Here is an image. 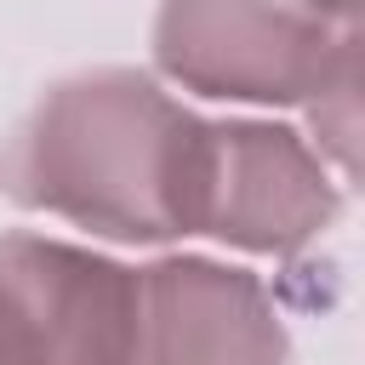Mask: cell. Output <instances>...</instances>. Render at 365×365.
<instances>
[{"mask_svg": "<svg viewBox=\"0 0 365 365\" xmlns=\"http://www.w3.org/2000/svg\"><path fill=\"white\" fill-rule=\"evenodd\" d=\"M200 114L143 68H80L34 97L0 148V194L114 245L182 240Z\"/></svg>", "mask_w": 365, "mask_h": 365, "instance_id": "6da1fadb", "label": "cell"}, {"mask_svg": "<svg viewBox=\"0 0 365 365\" xmlns=\"http://www.w3.org/2000/svg\"><path fill=\"white\" fill-rule=\"evenodd\" d=\"M0 365H6V354H0Z\"/></svg>", "mask_w": 365, "mask_h": 365, "instance_id": "ba28073f", "label": "cell"}, {"mask_svg": "<svg viewBox=\"0 0 365 365\" xmlns=\"http://www.w3.org/2000/svg\"><path fill=\"white\" fill-rule=\"evenodd\" d=\"M308 6L331 23H342V29H354V17H359V0H308Z\"/></svg>", "mask_w": 365, "mask_h": 365, "instance_id": "52a82bcc", "label": "cell"}, {"mask_svg": "<svg viewBox=\"0 0 365 365\" xmlns=\"http://www.w3.org/2000/svg\"><path fill=\"white\" fill-rule=\"evenodd\" d=\"M342 217V182L314 143L274 120H205L188 148L182 234L257 257H297Z\"/></svg>", "mask_w": 365, "mask_h": 365, "instance_id": "3957f363", "label": "cell"}, {"mask_svg": "<svg viewBox=\"0 0 365 365\" xmlns=\"http://www.w3.org/2000/svg\"><path fill=\"white\" fill-rule=\"evenodd\" d=\"M348 57H359V29L308 0H160L154 11V68L217 103L302 108Z\"/></svg>", "mask_w": 365, "mask_h": 365, "instance_id": "7a4b0ae2", "label": "cell"}, {"mask_svg": "<svg viewBox=\"0 0 365 365\" xmlns=\"http://www.w3.org/2000/svg\"><path fill=\"white\" fill-rule=\"evenodd\" d=\"M125 365H291V331L257 274L211 257H160L137 268Z\"/></svg>", "mask_w": 365, "mask_h": 365, "instance_id": "5b68a950", "label": "cell"}, {"mask_svg": "<svg viewBox=\"0 0 365 365\" xmlns=\"http://www.w3.org/2000/svg\"><path fill=\"white\" fill-rule=\"evenodd\" d=\"M137 268L51 234H0V354L6 365H125Z\"/></svg>", "mask_w": 365, "mask_h": 365, "instance_id": "277c9868", "label": "cell"}, {"mask_svg": "<svg viewBox=\"0 0 365 365\" xmlns=\"http://www.w3.org/2000/svg\"><path fill=\"white\" fill-rule=\"evenodd\" d=\"M302 108L314 125V154L325 165H336L348 182L354 177V137H359V57H348Z\"/></svg>", "mask_w": 365, "mask_h": 365, "instance_id": "8992f818", "label": "cell"}]
</instances>
